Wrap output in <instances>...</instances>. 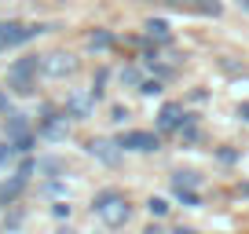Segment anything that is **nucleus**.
Instances as JSON below:
<instances>
[{"instance_id": "f257e3e1", "label": "nucleus", "mask_w": 249, "mask_h": 234, "mask_svg": "<svg viewBox=\"0 0 249 234\" xmlns=\"http://www.w3.org/2000/svg\"><path fill=\"white\" fill-rule=\"evenodd\" d=\"M95 216H99L107 227H121V223H128L132 209H128V201H124L121 190H103V194L95 198Z\"/></svg>"}, {"instance_id": "f03ea898", "label": "nucleus", "mask_w": 249, "mask_h": 234, "mask_svg": "<svg viewBox=\"0 0 249 234\" xmlns=\"http://www.w3.org/2000/svg\"><path fill=\"white\" fill-rule=\"evenodd\" d=\"M37 70H40V59H37V55H26V59H18V63L8 70V84H11V92L30 95L33 88H37Z\"/></svg>"}, {"instance_id": "7ed1b4c3", "label": "nucleus", "mask_w": 249, "mask_h": 234, "mask_svg": "<svg viewBox=\"0 0 249 234\" xmlns=\"http://www.w3.org/2000/svg\"><path fill=\"white\" fill-rule=\"evenodd\" d=\"M40 73H44V77H52V81L73 77V73H77V59H73V55H66V51H52V55H44V59H40Z\"/></svg>"}, {"instance_id": "20e7f679", "label": "nucleus", "mask_w": 249, "mask_h": 234, "mask_svg": "<svg viewBox=\"0 0 249 234\" xmlns=\"http://www.w3.org/2000/svg\"><path fill=\"white\" fill-rule=\"evenodd\" d=\"M40 33V26H30V22H0V51H8L15 44H26Z\"/></svg>"}, {"instance_id": "39448f33", "label": "nucleus", "mask_w": 249, "mask_h": 234, "mask_svg": "<svg viewBox=\"0 0 249 234\" xmlns=\"http://www.w3.org/2000/svg\"><path fill=\"white\" fill-rule=\"evenodd\" d=\"M8 143L15 150H30L33 128H30V121H26V114H8Z\"/></svg>"}, {"instance_id": "423d86ee", "label": "nucleus", "mask_w": 249, "mask_h": 234, "mask_svg": "<svg viewBox=\"0 0 249 234\" xmlns=\"http://www.w3.org/2000/svg\"><path fill=\"white\" fill-rule=\"evenodd\" d=\"M95 88H77V92L66 95V117H88L95 110Z\"/></svg>"}, {"instance_id": "0eeeda50", "label": "nucleus", "mask_w": 249, "mask_h": 234, "mask_svg": "<svg viewBox=\"0 0 249 234\" xmlns=\"http://www.w3.org/2000/svg\"><path fill=\"white\" fill-rule=\"evenodd\" d=\"M30 176H33V165L26 161V165L15 172V176H11L8 183H0V209H4V205H11L18 194H22V187H26V180H30Z\"/></svg>"}, {"instance_id": "6e6552de", "label": "nucleus", "mask_w": 249, "mask_h": 234, "mask_svg": "<svg viewBox=\"0 0 249 234\" xmlns=\"http://www.w3.org/2000/svg\"><path fill=\"white\" fill-rule=\"evenodd\" d=\"M37 132L44 135V139H62V135L70 132V125H66V114H55V110H44V117H40Z\"/></svg>"}, {"instance_id": "1a4fd4ad", "label": "nucleus", "mask_w": 249, "mask_h": 234, "mask_svg": "<svg viewBox=\"0 0 249 234\" xmlns=\"http://www.w3.org/2000/svg\"><path fill=\"white\" fill-rule=\"evenodd\" d=\"M117 147H124V150H140V154H150V150H158V135H154V132H124L121 139H117Z\"/></svg>"}, {"instance_id": "9d476101", "label": "nucleus", "mask_w": 249, "mask_h": 234, "mask_svg": "<svg viewBox=\"0 0 249 234\" xmlns=\"http://www.w3.org/2000/svg\"><path fill=\"white\" fill-rule=\"evenodd\" d=\"M183 121H187L183 106H179V102H169V106L161 110V117H158V128H165V132H179Z\"/></svg>"}, {"instance_id": "9b49d317", "label": "nucleus", "mask_w": 249, "mask_h": 234, "mask_svg": "<svg viewBox=\"0 0 249 234\" xmlns=\"http://www.w3.org/2000/svg\"><path fill=\"white\" fill-rule=\"evenodd\" d=\"M88 150H92V157H99V161H107V165H117V157H121L117 143H110V139H92Z\"/></svg>"}, {"instance_id": "f8f14e48", "label": "nucleus", "mask_w": 249, "mask_h": 234, "mask_svg": "<svg viewBox=\"0 0 249 234\" xmlns=\"http://www.w3.org/2000/svg\"><path fill=\"white\" fill-rule=\"evenodd\" d=\"M195 187H198L195 172H176V176H172V190H195Z\"/></svg>"}, {"instance_id": "ddd939ff", "label": "nucleus", "mask_w": 249, "mask_h": 234, "mask_svg": "<svg viewBox=\"0 0 249 234\" xmlns=\"http://www.w3.org/2000/svg\"><path fill=\"white\" fill-rule=\"evenodd\" d=\"M147 37H150V40H161V44H165V40H169V26H165L161 18H150V22H147Z\"/></svg>"}, {"instance_id": "4468645a", "label": "nucleus", "mask_w": 249, "mask_h": 234, "mask_svg": "<svg viewBox=\"0 0 249 234\" xmlns=\"http://www.w3.org/2000/svg\"><path fill=\"white\" fill-rule=\"evenodd\" d=\"M191 11H202V15H220V4L216 0H187Z\"/></svg>"}, {"instance_id": "2eb2a0df", "label": "nucleus", "mask_w": 249, "mask_h": 234, "mask_svg": "<svg viewBox=\"0 0 249 234\" xmlns=\"http://www.w3.org/2000/svg\"><path fill=\"white\" fill-rule=\"evenodd\" d=\"M110 44H114V37H110L107 30H95V33H88V48H99V51H103V48H110Z\"/></svg>"}, {"instance_id": "dca6fc26", "label": "nucleus", "mask_w": 249, "mask_h": 234, "mask_svg": "<svg viewBox=\"0 0 249 234\" xmlns=\"http://www.w3.org/2000/svg\"><path fill=\"white\" fill-rule=\"evenodd\" d=\"M121 81H124V84H132V88H140V84H143V77H140V70H136V66L121 70Z\"/></svg>"}, {"instance_id": "f3484780", "label": "nucleus", "mask_w": 249, "mask_h": 234, "mask_svg": "<svg viewBox=\"0 0 249 234\" xmlns=\"http://www.w3.org/2000/svg\"><path fill=\"white\" fill-rule=\"evenodd\" d=\"M147 209L154 212V216H165V212H169V201H161V198H150V201H147Z\"/></svg>"}, {"instance_id": "a211bd4d", "label": "nucleus", "mask_w": 249, "mask_h": 234, "mask_svg": "<svg viewBox=\"0 0 249 234\" xmlns=\"http://www.w3.org/2000/svg\"><path fill=\"white\" fill-rule=\"evenodd\" d=\"M176 198H179L183 205H191V209H195V205H202V201H198V194H195V190H176Z\"/></svg>"}, {"instance_id": "6ab92c4d", "label": "nucleus", "mask_w": 249, "mask_h": 234, "mask_svg": "<svg viewBox=\"0 0 249 234\" xmlns=\"http://www.w3.org/2000/svg\"><path fill=\"white\" fill-rule=\"evenodd\" d=\"M140 92H143V95H158V92H161V81H158V77H154V81H143Z\"/></svg>"}, {"instance_id": "aec40b11", "label": "nucleus", "mask_w": 249, "mask_h": 234, "mask_svg": "<svg viewBox=\"0 0 249 234\" xmlns=\"http://www.w3.org/2000/svg\"><path fill=\"white\" fill-rule=\"evenodd\" d=\"M15 154H18V150L11 147V143H8V147H0V165H4V161H11V157H15Z\"/></svg>"}, {"instance_id": "412c9836", "label": "nucleus", "mask_w": 249, "mask_h": 234, "mask_svg": "<svg viewBox=\"0 0 249 234\" xmlns=\"http://www.w3.org/2000/svg\"><path fill=\"white\" fill-rule=\"evenodd\" d=\"M238 117H242V121H249V102H242V106H238Z\"/></svg>"}, {"instance_id": "4be33fe9", "label": "nucleus", "mask_w": 249, "mask_h": 234, "mask_svg": "<svg viewBox=\"0 0 249 234\" xmlns=\"http://www.w3.org/2000/svg\"><path fill=\"white\" fill-rule=\"evenodd\" d=\"M0 110H4V114H8V95L0 92Z\"/></svg>"}, {"instance_id": "5701e85b", "label": "nucleus", "mask_w": 249, "mask_h": 234, "mask_svg": "<svg viewBox=\"0 0 249 234\" xmlns=\"http://www.w3.org/2000/svg\"><path fill=\"white\" fill-rule=\"evenodd\" d=\"M242 194H246V198H249V180H246V183H242Z\"/></svg>"}, {"instance_id": "b1692460", "label": "nucleus", "mask_w": 249, "mask_h": 234, "mask_svg": "<svg viewBox=\"0 0 249 234\" xmlns=\"http://www.w3.org/2000/svg\"><path fill=\"white\" fill-rule=\"evenodd\" d=\"M176 234H198V231H187V227H183V231H176Z\"/></svg>"}, {"instance_id": "393cba45", "label": "nucleus", "mask_w": 249, "mask_h": 234, "mask_svg": "<svg viewBox=\"0 0 249 234\" xmlns=\"http://www.w3.org/2000/svg\"><path fill=\"white\" fill-rule=\"evenodd\" d=\"M242 8H246V11H249V0H242Z\"/></svg>"}]
</instances>
